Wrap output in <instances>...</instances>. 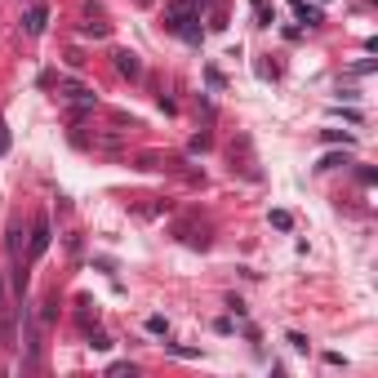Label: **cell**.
I'll list each match as a JSON object with an SVG mask.
<instances>
[{"label": "cell", "mask_w": 378, "mask_h": 378, "mask_svg": "<svg viewBox=\"0 0 378 378\" xmlns=\"http://www.w3.org/2000/svg\"><path fill=\"white\" fill-rule=\"evenodd\" d=\"M201 9H205V0H174L169 13H165V27L178 40L201 45Z\"/></svg>", "instance_id": "cell-1"}, {"label": "cell", "mask_w": 378, "mask_h": 378, "mask_svg": "<svg viewBox=\"0 0 378 378\" xmlns=\"http://www.w3.org/2000/svg\"><path fill=\"white\" fill-rule=\"evenodd\" d=\"M13 311H18V299L5 289V276H0V352L18 348V338H13Z\"/></svg>", "instance_id": "cell-2"}, {"label": "cell", "mask_w": 378, "mask_h": 378, "mask_svg": "<svg viewBox=\"0 0 378 378\" xmlns=\"http://www.w3.org/2000/svg\"><path fill=\"white\" fill-rule=\"evenodd\" d=\"M116 72H121V76H129V80H134V76H143V62H138V54H129V49H116Z\"/></svg>", "instance_id": "cell-6"}, {"label": "cell", "mask_w": 378, "mask_h": 378, "mask_svg": "<svg viewBox=\"0 0 378 378\" xmlns=\"http://www.w3.org/2000/svg\"><path fill=\"white\" fill-rule=\"evenodd\" d=\"M45 23H49V5H31V9L23 13V31H27V36H40Z\"/></svg>", "instance_id": "cell-5"}, {"label": "cell", "mask_w": 378, "mask_h": 378, "mask_svg": "<svg viewBox=\"0 0 378 378\" xmlns=\"http://www.w3.org/2000/svg\"><path fill=\"white\" fill-rule=\"evenodd\" d=\"M89 348H98V352H107V348H111V338H107V334H89Z\"/></svg>", "instance_id": "cell-14"}, {"label": "cell", "mask_w": 378, "mask_h": 378, "mask_svg": "<svg viewBox=\"0 0 378 378\" xmlns=\"http://www.w3.org/2000/svg\"><path fill=\"white\" fill-rule=\"evenodd\" d=\"M338 165H348V156H321L316 169H338Z\"/></svg>", "instance_id": "cell-12"}, {"label": "cell", "mask_w": 378, "mask_h": 378, "mask_svg": "<svg viewBox=\"0 0 378 378\" xmlns=\"http://www.w3.org/2000/svg\"><path fill=\"white\" fill-rule=\"evenodd\" d=\"M49 236H54V232H49V218L40 213V218L31 223V236H27V258H40L49 250Z\"/></svg>", "instance_id": "cell-3"}, {"label": "cell", "mask_w": 378, "mask_h": 378, "mask_svg": "<svg viewBox=\"0 0 378 378\" xmlns=\"http://www.w3.org/2000/svg\"><path fill=\"white\" fill-rule=\"evenodd\" d=\"M147 330H152V334H165L169 325H165V316H152V321H147Z\"/></svg>", "instance_id": "cell-15"}, {"label": "cell", "mask_w": 378, "mask_h": 378, "mask_svg": "<svg viewBox=\"0 0 378 378\" xmlns=\"http://www.w3.org/2000/svg\"><path fill=\"white\" fill-rule=\"evenodd\" d=\"M325 143H348V147H352L356 138H352V134H343V129H325Z\"/></svg>", "instance_id": "cell-11"}, {"label": "cell", "mask_w": 378, "mask_h": 378, "mask_svg": "<svg viewBox=\"0 0 378 378\" xmlns=\"http://www.w3.org/2000/svg\"><path fill=\"white\" fill-rule=\"evenodd\" d=\"M285 343H289V348H294V352H307V338H303V334H294V330L285 334Z\"/></svg>", "instance_id": "cell-13"}, {"label": "cell", "mask_w": 378, "mask_h": 378, "mask_svg": "<svg viewBox=\"0 0 378 378\" xmlns=\"http://www.w3.org/2000/svg\"><path fill=\"white\" fill-rule=\"evenodd\" d=\"M254 13H258V27H272V9H267V0H254Z\"/></svg>", "instance_id": "cell-8"}, {"label": "cell", "mask_w": 378, "mask_h": 378, "mask_svg": "<svg viewBox=\"0 0 378 378\" xmlns=\"http://www.w3.org/2000/svg\"><path fill=\"white\" fill-rule=\"evenodd\" d=\"M294 9H299V18H303L307 27H316V23H321V9H307V5H294Z\"/></svg>", "instance_id": "cell-9"}, {"label": "cell", "mask_w": 378, "mask_h": 378, "mask_svg": "<svg viewBox=\"0 0 378 378\" xmlns=\"http://www.w3.org/2000/svg\"><path fill=\"white\" fill-rule=\"evenodd\" d=\"M9 147H13V134H9V125H5V121H0V160H5V156H9Z\"/></svg>", "instance_id": "cell-7"}, {"label": "cell", "mask_w": 378, "mask_h": 378, "mask_svg": "<svg viewBox=\"0 0 378 378\" xmlns=\"http://www.w3.org/2000/svg\"><path fill=\"white\" fill-rule=\"evenodd\" d=\"M58 89H62V98L76 107V116H80L85 107H94V94H89L85 85H76V80H58Z\"/></svg>", "instance_id": "cell-4"}, {"label": "cell", "mask_w": 378, "mask_h": 378, "mask_svg": "<svg viewBox=\"0 0 378 378\" xmlns=\"http://www.w3.org/2000/svg\"><path fill=\"white\" fill-rule=\"evenodd\" d=\"M272 227H281V232H289V227H294V218H289L285 209H276V213H272Z\"/></svg>", "instance_id": "cell-10"}]
</instances>
